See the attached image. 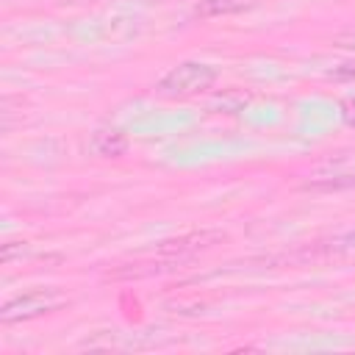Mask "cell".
Wrapping results in <instances>:
<instances>
[{"instance_id":"obj_1","label":"cell","mask_w":355,"mask_h":355,"mask_svg":"<svg viewBox=\"0 0 355 355\" xmlns=\"http://www.w3.org/2000/svg\"><path fill=\"white\" fill-rule=\"evenodd\" d=\"M214 80H216V69L211 64L186 61V64H178L175 69H169L158 80V94L169 97V100H180V97H191V94L211 89Z\"/></svg>"},{"instance_id":"obj_2","label":"cell","mask_w":355,"mask_h":355,"mask_svg":"<svg viewBox=\"0 0 355 355\" xmlns=\"http://www.w3.org/2000/svg\"><path fill=\"white\" fill-rule=\"evenodd\" d=\"M227 236L222 230H197V233H186V236H178V239H169L158 247V252L166 258H180V261H189L194 258L197 252L202 250H211L216 244H222Z\"/></svg>"},{"instance_id":"obj_3","label":"cell","mask_w":355,"mask_h":355,"mask_svg":"<svg viewBox=\"0 0 355 355\" xmlns=\"http://www.w3.org/2000/svg\"><path fill=\"white\" fill-rule=\"evenodd\" d=\"M58 305H61V297H55L50 291H31V294H22V297L6 302L0 311V319L3 322H19V319L39 316V313H50Z\"/></svg>"},{"instance_id":"obj_4","label":"cell","mask_w":355,"mask_h":355,"mask_svg":"<svg viewBox=\"0 0 355 355\" xmlns=\"http://www.w3.org/2000/svg\"><path fill=\"white\" fill-rule=\"evenodd\" d=\"M92 150L100 158H119L128 150V136L122 130H116V128H100L92 136Z\"/></svg>"},{"instance_id":"obj_5","label":"cell","mask_w":355,"mask_h":355,"mask_svg":"<svg viewBox=\"0 0 355 355\" xmlns=\"http://www.w3.org/2000/svg\"><path fill=\"white\" fill-rule=\"evenodd\" d=\"M180 258H169L166 261H158V263H125L119 269H111L105 277L108 280H133V277H150V275H161V272H169L172 266H178Z\"/></svg>"},{"instance_id":"obj_6","label":"cell","mask_w":355,"mask_h":355,"mask_svg":"<svg viewBox=\"0 0 355 355\" xmlns=\"http://www.w3.org/2000/svg\"><path fill=\"white\" fill-rule=\"evenodd\" d=\"M252 6V0H200L197 6V17L211 19V17H227V14H239L247 11Z\"/></svg>"},{"instance_id":"obj_7","label":"cell","mask_w":355,"mask_h":355,"mask_svg":"<svg viewBox=\"0 0 355 355\" xmlns=\"http://www.w3.org/2000/svg\"><path fill=\"white\" fill-rule=\"evenodd\" d=\"M247 100H250V94H241L239 89H227V92H222V94L211 103V108H222V111H227V114H236V111H241V108L247 105Z\"/></svg>"},{"instance_id":"obj_8","label":"cell","mask_w":355,"mask_h":355,"mask_svg":"<svg viewBox=\"0 0 355 355\" xmlns=\"http://www.w3.org/2000/svg\"><path fill=\"white\" fill-rule=\"evenodd\" d=\"M355 186V175H347V178H327V180H313L308 183L305 189L311 191H338V189H352Z\"/></svg>"},{"instance_id":"obj_9","label":"cell","mask_w":355,"mask_h":355,"mask_svg":"<svg viewBox=\"0 0 355 355\" xmlns=\"http://www.w3.org/2000/svg\"><path fill=\"white\" fill-rule=\"evenodd\" d=\"M330 78L333 80H355V61H347V64L330 69Z\"/></svg>"},{"instance_id":"obj_10","label":"cell","mask_w":355,"mask_h":355,"mask_svg":"<svg viewBox=\"0 0 355 355\" xmlns=\"http://www.w3.org/2000/svg\"><path fill=\"white\" fill-rule=\"evenodd\" d=\"M341 119L355 128V97H347V100L341 103Z\"/></svg>"},{"instance_id":"obj_11","label":"cell","mask_w":355,"mask_h":355,"mask_svg":"<svg viewBox=\"0 0 355 355\" xmlns=\"http://www.w3.org/2000/svg\"><path fill=\"white\" fill-rule=\"evenodd\" d=\"M344 244H347V247H355V233H349V236L344 239Z\"/></svg>"}]
</instances>
